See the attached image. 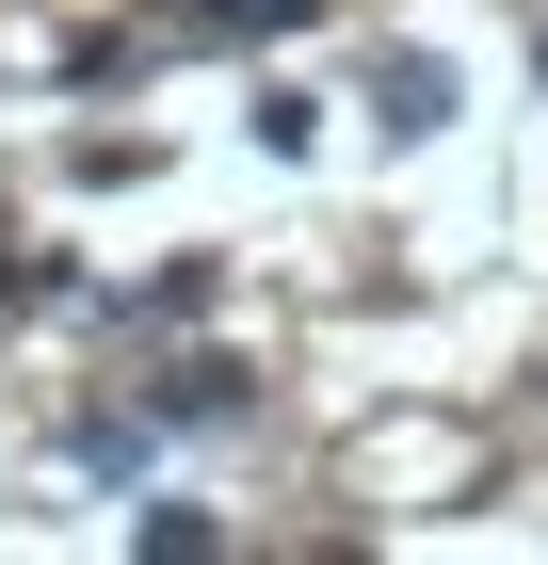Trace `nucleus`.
Here are the masks:
<instances>
[{
    "instance_id": "1",
    "label": "nucleus",
    "mask_w": 548,
    "mask_h": 565,
    "mask_svg": "<svg viewBox=\"0 0 548 565\" xmlns=\"http://www.w3.org/2000/svg\"><path fill=\"white\" fill-rule=\"evenodd\" d=\"M194 17H211V33H291L307 0H194Z\"/></svg>"
}]
</instances>
